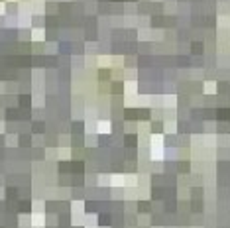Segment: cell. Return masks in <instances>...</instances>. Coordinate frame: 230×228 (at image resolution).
<instances>
[{
	"mask_svg": "<svg viewBox=\"0 0 230 228\" xmlns=\"http://www.w3.org/2000/svg\"><path fill=\"white\" fill-rule=\"evenodd\" d=\"M0 12H4V6H2V4H0Z\"/></svg>",
	"mask_w": 230,
	"mask_h": 228,
	"instance_id": "6da1fadb",
	"label": "cell"
}]
</instances>
